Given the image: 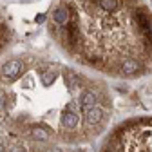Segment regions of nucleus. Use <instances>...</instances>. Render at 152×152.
Segmentation results:
<instances>
[{
    "label": "nucleus",
    "mask_w": 152,
    "mask_h": 152,
    "mask_svg": "<svg viewBox=\"0 0 152 152\" xmlns=\"http://www.w3.org/2000/svg\"><path fill=\"white\" fill-rule=\"evenodd\" d=\"M47 29L85 71L118 80L152 74V7L143 0H53Z\"/></svg>",
    "instance_id": "1"
},
{
    "label": "nucleus",
    "mask_w": 152,
    "mask_h": 152,
    "mask_svg": "<svg viewBox=\"0 0 152 152\" xmlns=\"http://www.w3.org/2000/svg\"><path fill=\"white\" fill-rule=\"evenodd\" d=\"M103 152H152V118H138L118 127Z\"/></svg>",
    "instance_id": "2"
},
{
    "label": "nucleus",
    "mask_w": 152,
    "mask_h": 152,
    "mask_svg": "<svg viewBox=\"0 0 152 152\" xmlns=\"http://www.w3.org/2000/svg\"><path fill=\"white\" fill-rule=\"evenodd\" d=\"M9 44H11V31H9L7 20L2 16V13H0V54L7 49Z\"/></svg>",
    "instance_id": "3"
},
{
    "label": "nucleus",
    "mask_w": 152,
    "mask_h": 152,
    "mask_svg": "<svg viewBox=\"0 0 152 152\" xmlns=\"http://www.w3.org/2000/svg\"><path fill=\"white\" fill-rule=\"evenodd\" d=\"M45 152H62V150H60V148H56V147H54V148H49V150H45Z\"/></svg>",
    "instance_id": "4"
},
{
    "label": "nucleus",
    "mask_w": 152,
    "mask_h": 152,
    "mask_svg": "<svg viewBox=\"0 0 152 152\" xmlns=\"http://www.w3.org/2000/svg\"><path fill=\"white\" fill-rule=\"evenodd\" d=\"M0 152H4V145L2 143H0Z\"/></svg>",
    "instance_id": "5"
}]
</instances>
